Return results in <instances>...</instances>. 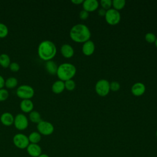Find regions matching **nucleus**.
<instances>
[{"label":"nucleus","mask_w":157,"mask_h":157,"mask_svg":"<svg viewBox=\"0 0 157 157\" xmlns=\"http://www.w3.org/2000/svg\"><path fill=\"white\" fill-rule=\"evenodd\" d=\"M69 35L71 38L76 42H85L90 40L91 32L86 25L77 24L72 27Z\"/></svg>","instance_id":"obj_1"},{"label":"nucleus","mask_w":157,"mask_h":157,"mask_svg":"<svg viewBox=\"0 0 157 157\" xmlns=\"http://www.w3.org/2000/svg\"><path fill=\"white\" fill-rule=\"evenodd\" d=\"M39 56L44 61L51 60L56 53L55 44L51 40H44L42 41L37 48Z\"/></svg>","instance_id":"obj_2"},{"label":"nucleus","mask_w":157,"mask_h":157,"mask_svg":"<svg viewBox=\"0 0 157 157\" xmlns=\"http://www.w3.org/2000/svg\"><path fill=\"white\" fill-rule=\"evenodd\" d=\"M76 73V67L74 65L69 63H64L60 64L57 70L56 75L62 81H66L71 79Z\"/></svg>","instance_id":"obj_3"},{"label":"nucleus","mask_w":157,"mask_h":157,"mask_svg":"<svg viewBox=\"0 0 157 157\" xmlns=\"http://www.w3.org/2000/svg\"><path fill=\"white\" fill-rule=\"evenodd\" d=\"M16 93L22 99H30L34 94V90L28 85H21L17 88Z\"/></svg>","instance_id":"obj_4"},{"label":"nucleus","mask_w":157,"mask_h":157,"mask_svg":"<svg viewBox=\"0 0 157 157\" xmlns=\"http://www.w3.org/2000/svg\"><path fill=\"white\" fill-rule=\"evenodd\" d=\"M14 145L20 149L26 148L30 144L28 137L23 133H17L14 135L12 139Z\"/></svg>","instance_id":"obj_5"},{"label":"nucleus","mask_w":157,"mask_h":157,"mask_svg":"<svg viewBox=\"0 0 157 157\" xmlns=\"http://www.w3.org/2000/svg\"><path fill=\"white\" fill-rule=\"evenodd\" d=\"M105 18L107 23L109 25H115L120 22L121 15L118 10L110 8L106 10Z\"/></svg>","instance_id":"obj_6"},{"label":"nucleus","mask_w":157,"mask_h":157,"mask_svg":"<svg viewBox=\"0 0 157 157\" xmlns=\"http://www.w3.org/2000/svg\"><path fill=\"white\" fill-rule=\"evenodd\" d=\"M37 131L42 135L49 136L54 131V126L52 123L42 120L37 124Z\"/></svg>","instance_id":"obj_7"},{"label":"nucleus","mask_w":157,"mask_h":157,"mask_svg":"<svg viewBox=\"0 0 157 157\" xmlns=\"http://www.w3.org/2000/svg\"><path fill=\"white\" fill-rule=\"evenodd\" d=\"M95 90L99 96H105L109 93L110 83L107 80L101 79L96 83Z\"/></svg>","instance_id":"obj_8"},{"label":"nucleus","mask_w":157,"mask_h":157,"mask_svg":"<svg viewBox=\"0 0 157 157\" xmlns=\"http://www.w3.org/2000/svg\"><path fill=\"white\" fill-rule=\"evenodd\" d=\"M28 119L23 113H18L14 117L13 124L18 130L26 129L28 126Z\"/></svg>","instance_id":"obj_9"},{"label":"nucleus","mask_w":157,"mask_h":157,"mask_svg":"<svg viewBox=\"0 0 157 157\" xmlns=\"http://www.w3.org/2000/svg\"><path fill=\"white\" fill-rule=\"evenodd\" d=\"M28 154L31 157H38L42 154V148L38 144H29L26 148Z\"/></svg>","instance_id":"obj_10"},{"label":"nucleus","mask_w":157,"mask_h":157,"mask_svg":"<svg viewBox=\"0 0 157 157\" xmlns=\"http://www.w3.org/2000/svg\"><path fill=\"white\" fill-rule=\"evenodd\" d=\"M99 2L97 0H85L83 2V10L87 12L94 11L98 7Z\"/></svg>","instance_id":"obj_11"},{"label":"nucleus","mask_w":157,"mask_h":157,"mask_svg":"<svg viewBox=\"0 0 157 157\" xmlns=\"http://www.w3.org/2000/svg\"><path fill=\"white\" fill-rule=\"evenodd\" d=\"M95 49V45L93 41L88 40L84 42L82 46V52L86 56H90L93 53Z\"/></svg>","instance_id":"obj_12"},{"label":"nucleus","mask_w":157,"mask_h":157,"mask_svg":"<svg viewBox=\"0 0 157 157\" xmlns=\"http://www.w3.org/2000/svg\"><path fill=\"white\" fill-rule=\"evenodd\" d=\"M145 91V86L141 82H137L134 83L131 87L132 93L136 96L142 95Z\"/></svg>","instance_id":"obj_13"},{"label":"nucleus","mask_w":157,"mask_h":157,"mask_svg":"<svg viewBox=\"0 0 157 157\" xmlns=\"http://www.w3.org/2000/svg\"><path fill=\"white\" fill-rule=\"evenodd\" d=\"M0 120L4 125L9 126L13 124L14 117L10 112H4L1 115Z\"/></svg>","instance_id":"obj_14"},{"label":"nucleus","mask_w":157,"mask_h":157,"mask_svg":"<svg viewBox=\"0 0 157 157\" xmlns=\"http://www.w3.org/2000/svg\"><path fill=\"white\" fill-rule=\"evenodd\" d=\"M21 110L26 113H29L34 108V104L31 99H22L20 104Z\"/></svg>","instance_id":"obj_15"},{"label":"nucleus","mask_w":157,"mask_h":157,"mask_svg":"<svg viewBox=\"0 0 157 157\" xmlns=\"http://www.w3.org/2000/svg\"><path fill=\"white\" fill-rule=\"evenodd\" d=\"M61 53L65 58H71L73 56L74 51L71 45L67 44H64L61 47Z\"/></svg>","instance_id":"obj_16"},{"label":"nucleus","mask_w":157,"mask_h":157,"mask_svg":"<svg viewBox=\"0 0 157 157\" xmlns=\"http://www.w3.org/2000/svg\"><path fill=\"white\" fill-rule=\"evenodd\" d=\"M65 88L64 82L61 80L55 81L52 86V90L55 94H59L63 91Z\"/></svg>","instance_id":"obj_17"},{"label":"nucleus","mask_w":157,"mask_h":157,"mask_svg":"<svg viewBox=\"0 0 157 157\" xmlns=\"http://www.w3.org/2000/svg\"><path fill=\"white\" fill-rule=\"evenodd\" d=\"M45 69H46L47 71L49 74H50L52 75L56 74L58 66H57L56 63L55 61H53L52 60L47 61L45 63Z\"/></svg>","instance_id":"obj_18"},{"label":"nucleus","mask_w":157,"mask_h":157,"mask_svg":"<svg viewBox=\"0 0 157 157\" xmlns=\"http://www.w3.org/2000/svg\"><path fill=\"white\" fill-rule=\"evenodd\" d=\"M28 137L31 144H38L41 140V134L38 131L31 132Z\"/></svg>","instance_id":"obj_19"},{"label":"nucleus","mask_w":157,"mask_h":157,"mask_svg":"<svg viewBox=\"0 0 157 157\" xmlns=\"http://www.w3.org/2000/svg\"><path fill=\"white\" fill-rule=\"evenodd\" d=\"M29 120L34 123H39L40 121H42L41 119V115L40 113L38 111L36 110H32L29 113Z\"/></svg>","instance_id":"obj_20"},{"label":"nucleus","mask_w":157,"mask_h":157,"mask_svg":"<svg viewBox=\"0 0 157 157\" xmlns=\"http://www.w3.org/2000/svg\"><path fill=\"white\" fill-rule=\"evenodd\" d=\"M10 64V56L6 53L0 55V65L3 67H7Z\"/></svg>","instance_id":"obj_21"},{"label":"nucleus","mask_w":157,"mask_h":157,"mask_svg":"<svg viewBox=\"0 0 157 157\" xmlns=\"http://www.w3.org/2000/svg\"><path fill=\"white\" fill-rule=\"evenodd\" d=\"M18 84V80L16 77H10L5 80V86L8 88H13Z\"/></svg>","instance_id":"obj_22"},{"label":"nucleus","mask_w":157,"mask_h":157,"mask_svg":"<svg viewBox=\"0 0 157 157\" xmlns=\"http://www.w3.org/2000/svg\"><path fill=\"white\" fill-rule=\"evenodd\" d=\"M125 4L126 1L124 0H113L112 1V6L114 9L117 10L123 9L125 6Z\"/></svg>","instance_id":"obj_23"},{"label":"nucleus","mask_w":157,"mask_h":157,"mask_svg":"<svg viewBox=\"0 0 157 157\" xmlns=\"http://www.w3.org/2000/svg\"><path fill=\"white\" fill-rule=\"evenodd\" d=\"M9 33V29L6 25L3 23H0V37H5Z\"/></svg>","instance_id":"obj_24"},{"label":"nucleus","mask_w":157,"mask_h":157,"mask_svg":"<svg viewBox=\"0 0 157 157\" xmlns=\"http://www.w3.org/2000/svg\"><path fill=\"white\" fill-rule=\"evenodd\" d=\"M64 86H65V88H66L67 90L72 91V90H74L75 87V83L73 80L70 79L65 81Z\"/></svg>","instance_id":"obj_25"},{"label":"nucleus","mask_w":157,"mask_h":157,"mask_svg":"<svg viewBox=\"0 0 157 157\" xmlns=\"http://www.w3.org/2000/svg\"><path fill=\"white\" fill-rule=\"evenodd\" d=\"M9 96V91L5 88L0 89V101H4L6 100Z\"/></svg>","instance_id":"obj_26"},{"label":"nucleus","mask_w":157,"mask_h":157,"mask_svg":"<svg viewBox=\"0 0 157 157\" xmlns=\"http://www.w3.org/2000/svg\"><path fill=\"white\" fill-rule=\"evenodd\" d=\"M145 39L148 42L153 43V42H155L156 37L155 34H153V33H148L145 34Z\"/></svg>","instance_id":"obj_27"},{"label":"nucleus","mask_w":157,"mask_h":157,"mask_svg":"<svg viewBox=\"0 0 157 157\" xmlns=\"http://www.w3.org/2000/svg\"><path fill=\"white\" fill-rule=\"evenodd\" d=\"M101 5L102 6L103 9L107 10L110 9L111 6L112 5V1L111 0H101Z\"/></svg>","instance_id":"obj_28"},{"label":"nucleus","mask_w":157,"mask_h":157,"mask_svg":"<svg viewBox=\"0 0 157 157\" xmlns=\"http://www.w3.org/2000/svg\"><path fill=\"white\" fill-rule=\"evenodd\" d=\"M120 88V83L117 81H113L110 83V90L113 91H118Z\"/></svg>","instance_id":"obj_29"},{"label":"nucleus","mask_w":157,"mask_h":157,"mask_svg":"<svg viewBox=\"0 0 157 157\" xmlns=\"http://www.w3.org/2000/svg\"><path fill=\"white\" fill-rule=\"evenodd\" d=\"M9 68L10 69L13 71V72H17L20 69V65L17 62H12L10 63L9 65Z\"/></svg>","instance_id":"obj_30"},{"label":"nucleus","mask_w":157,"mask_h":157,"mask_svg":"<svg viewBox=\"0 0 157 157\" xmlns=\"http://www.w3.org/2000/svg\"><path fill=\"white\" fill-rule=\"evenodd\" d=\"M88 16H89L88 12H87L85 10H81L79 13V17L82 20H86L88 17Z\"/></svg>","instance_id":"obj_31"},{"label":"nucleus","mask_w":157,"mask_h":157,"mask_svg":"<svg viewBox=\"0 0 157 157\" xmlns=\"http://www.w3.org/2000/svg\"><path fill=\"white\" fill-rule=\"evenodd\" d=\"M4 86H5V79L2 75H0V89L3 88Z\"/></svg>","instance_id":"obj_32"},{"label":"nucleus","mask_w":157,"mask_h":157,"mask_svg":"<svg viewBox=\"0 0 157 157\" xmlns=\"http://www.w3.org/2000/svg\"><path fill=\"white\" fill-rule=\"evenodd\" d=\"M105 13H106V10H105L103 8H101L98 10V14L100 16H105Z\"/></svg>","instance_id":"obj_33"},{"label":"nucleus","mask_w":157,"mask_h":157,"mask_svg":"<svg viewBox=\"0 0 157 157\" xmlns=\"http://www.w3.org/2000/svg\"><path fill=\"white\" fill-rule=\"evenodd\" d=\"M71 2L75 4H80L83 2V0H72Z\"/></svg>","instance_id":"obj_34"},{"label":"nucleus","mask_w":157,"mask_h":157,"mask_svg":"<svg viewBox=\"0 0 157 157\" xmlns=\"http://www.w3.org/2000/svg\"><path fill=\"white\" fill-rule=\"evenodd\" d=\"M38 157H49V156L45 153H42L40 155H39Z\"/></svg>","instance_id":"obj_35"},{"label":"nucleus","mask_w":157,"mask_h":157,"mask_svg":"<svg viewBox=\"0 0 157 157\" xmlns=\"http://www.w3.org/2000/svg\"><path fill=\"white\" fill-rule=\"evenodd\" d=\"M155 45H156V47H157V38L156 39V40H155Z\"/></svg>","instance_id":"obj_36"},{"label":"nucleus","mask_w":157,"mask_h":157,"mask_svg":"<svg viewBox=\"0 0 157 157\" xmlns=\"http://www.w3.org/2000/svg\"><path fill=\"white\" fill-rule=\"evenodd\" d=\"M156 136L157 137V131H156Z\"/></svg>","instance_id":"obj_37"}]
</instances>
